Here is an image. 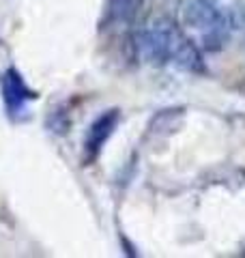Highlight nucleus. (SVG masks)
<instances>
[{"label": "nucleus", "instance_id": "obj_2", "mask_svg": "<svg viewBox=\"0 0 245 258\" xmlns=\"http://www.w3.org/2000/svg\"><path fill=\"white\" fill-rule=\"evenodd\" d=\"M0 91H3V99L5 106L9 110V114H20L26 108V103L32 99V91L28 84L24 82V78L20 76L18 69H7L3 78H0Z\"/></svg>", "mask_w": 245, "mask_h": 258}, {"label": "nucleus", "instance_id": "obj_4", "mask_svg": "<svg viewBox=\"0 0 245 258\" xmlns=\"http://www.w3.org/2000/svg\"><path fill=\"white\" fill-rule=\"evenodd\" d=\"M185 24L196 30H200L202 43L215 32L217 24V13L207 0H190L185 5Z\"/></svg>", "mask_w": 245, "mask_h": 258}, {"label": "nucleus", "instance_id": "obj_5", "mask_svg": "<svg viewBox=\"0 0 245 258\" xmlns=\"http://www.w3.org/2000/svg\"><path fill=\"white\" fill-rule=\"evenodd\" d=\"M140 0H112V18L114 20H120V22H127L132 20V15L136 13Z\"/></svg>", "mask_w": 245, "mask_h": 258}, {"label": "nucleus", "instance_id": "obj_3", "mask_svg": "<svg viewBox=\"0 0 245 258\" xmlns=\"http://www.w3.org/2000/svg\"><path fill=\"white\" fill-rule=\"evenodd\" d=\"M116 123H118V112L116 110H108L103 114L93 120V125L88 127V134L84 138V155H86V161H93L99 155V151L103 149V144L108 142V138L114 134L116 129Z\"/></svg>", "mask_w": 245, "mask_h": 258}, {"label": "nucleus", "instance_id": "obj_1", "mask_svg": "<svg viewBox=\"0 0 245 258\" xmlns=\"http://www.w3.org/2000/svg\"><path fill=\"white\" fill-rule=\"evenodd\" d=\"M185 41V37L176 30V26L168 20L153 22L146 26L140 37H138V47L146 62L151 64H163L174 58L178 45Z\"/></svg>", "mask_w": 245, "mask_h": 258}]
</instances>
